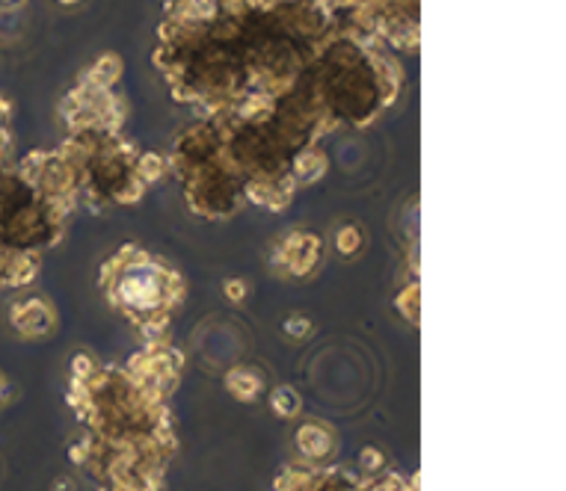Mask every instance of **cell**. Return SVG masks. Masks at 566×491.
Segmentation results:
<instances>
[{
  "label": "cell",
  "mask_w": 566,
  "mask_h": 491,
  "mask_svg": "<svg viewBox=\"0 0 566 491\" xmlns=\"http://www.w3.org/2000/svg\"><path fill=\"white\" fill-rule=\"evenodd\" d=\"M166 279L155 270H131L116 288V299L131 314H155L160 305H166Z\"/></svg>",
  "instance_id": "1"
},
{
  "label": "cell",
  "mask_w": 566,
  "mask_h": 491,
  "mask_svg": "<svg viewBox=\"0 0 566 491\" xmlns=\"http://www.w3.org/2000/svg\"><path fill=\"white\" fill-rule=\"evenodd\" d=\"M10 320L19 335L40 337L54 326V311H51L42 299L30 297V299H19V302L12 305Z\"/></svg>",
  "instance_id": "2"
},
{
  "label": "cell",
  "mask_w": 566,
  "mask_h": 491,
  "mask_svg": "<svg viewBox=\"0 0 566 491\" xmlns=\"http://www.w3.org/2000/svg\"><path fill=\"white\" fill-rule=\"evenodd\" d=\"M297 444H300V453L309 456V459H326L332 453V433L321 424H306L300 433H297Z\"/></svg>",
  "instance_id": "3"
},
{
  "label": "cell",
  "mask_w": 566,
  "mask_h": 491,
  "mask_svg": "<svg viewBox=\"0 0 566 491\" xmlns=\"http://www.w3.org/2000/svg\"><path fill=\"white\" fill-rule=\"evenodd\" d=\"M229 391L237 397V400H255V397L262 394V379L249 370H232L229 373Z\"/></svg>",
  "instance_id": "4"
},
{
  "label": "cell",
  "mask_w": 566,
  "mask_h": 491,
  "mask_svg": "<svg viewBox=\"0 0 566 491\" xmlns=\"http://www.w3.org/2000/svg\"><path fill=\"white\" fill-rule=\"evenodd\" d=\"M274 409L276 414H282V417H293V414L300 412V397L293 394L291 388H276Z\"/></svg>",
  "instance_id": "5"
},
{
  "label": "cell",
  "mask_w": 566,
  "mask_h": 491,
  "mask_svg": "<svg viewBox=\"0 0 566 491\" xmlns=\"http://www.w3.org/2000/svg\"><path fill=\"white\" fill-rule=\"evenodd\" d=\"M96 78V83H101V87H110V83L119 78V59L113 57V54H108V57L98 63Z\"/></svg>",
  "instance_id": "6"
},
{
  "label": "cell",
  "mask_w": 566,
  "mask_h": 491,
  "mask_svg": "<svg viewBox=\"0 0 566 491\" xmlns=\"http://www.w3.org/2000/svg\"><path fill=\"white\" fill-rule=\"evenodd\" d=\"M7 113H10V107L0 101V160H3V155H7V145H10V119H7Z\"/></svg>",
  "instance_id": "7"
},
{
  "label": "cell",
  "mask_w": 566,
  "mask_h": 491,
  "mask_svg": "<svg viewBox=\"0 0 566 491\" xmlns=\"http://www.w3.org/2000/svg\"><path fill=\"white\" fill-rule=\"evenodd\" d=\"M63 7H75V3H80V0H59Z\"/></svg>",
  "instance_id": "8"
},
{
  "label": "cell",
  "mask_w": 566,
  "mask_h": 491,
  "mask_svg": "<svg viewBox=\"0 0 566 491\" xmlns=\"http://www.w3.org/2000/svg\"><path fill=\"white\" fill-rule=\"evenodd\" d=\"M0 397H3V379H0Z\"/></svg>",
  "instance_id": "9"
}]
</instances>
